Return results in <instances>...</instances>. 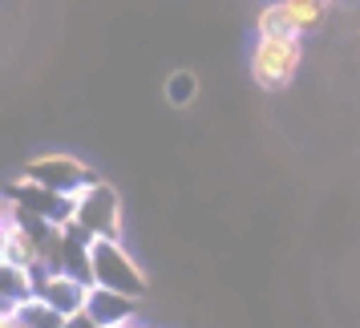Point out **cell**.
<instances>
[{"mask_svg":"<svg viewBox=\"0 0 360 328\" xmlns=\"http://www.w3.org/2000/svg\"><path fill=\"white\" fill-rule=\"evenodd\" d=\"M65 227H73L85 244H94V239H122V227H126V219H122V195L105 179H89L85 187H77L69 195Z\"/></svg>","mask_w":360,"mask_h":328,"instance_id":"1","label":"cell"},{"mask_svg":"<svg viewBox=\"0 0 360 328\" xmlns=\"http://www.w3.org/2000/svg\"><path fill=\"white\" fill-rule=\"evenodd\" d=\"M89 284L122 292V296H130V300H142L150 288L146 272L122 247V239H94L89 244Z\"/></svg>","mask_w":360,"mask_h":328,"instance_id":"2","label":"cell"},{"mask_svg":"<svg viewBox=\"0 0 360 328\" xmlns=\"http://www.w3.org/2000/svg\"><path fill=\"white\" fill-rule=\"evenodd\" d=\"M304 61V41L300 37H255L251 45V77L259 89L279 94L288 89Z\"/></svg>","mask_w":360,"mask_h":328,"instance_id":"3","label":"cell"},{"mask_svg":"<svg viewBox=\"0 0 360 328\" xmlns=\"http://www.w3.org/2000/svg\"><path fill=\"white\" fill-rule=\"evenodd\" d=\"M20 175H25L29 182H37V187H45V191H53V195H73L77 187H85V182L94 179V170H89L85 158H77V154H61V150L29 158Z\"/></svg>","mask_w":360,"mask_h":328,"instance_id":"4","label":"cell"},{"mask_svg":"<svg viewBox=\"0 0 360 328\" xmlns=\"http://www.w3.org/2000/svg\"><path fill=\"white\" fill-rule=\"evenodd\" d=\"M33 296L45 300L57 316H77L85 308V296H89V284L69 272H45V267H33Z\"/></svg>","mask_w":360,"mask_h":328,"instance_id":"5","label":"cell"},{"mask_svg":"<svg viewBox=\"0 0 360 328\" xmlns=\"http://www.w3.org/2000/svg\"><path fill=\"white\" fill-rule=\"evenodd\" d=\"M134 308H138V300L122 292H110V288H98V284H89V296H85V316L94 320L98 328H117V324H130L134 320Z\"/></svg>","mask_w":360,"mask_h":328,"instance_id":"6","label":"cell"},{"mask_svg":"<svg viewBox=\"0 0 360 328\" xmlns=\"http://www.w3.org/2000/svg\"><path fill=\"white\" fill-rule=\"evenodd\" d=\"M255 37H304V33L295 29L288 4L283 0H271V4H263L259 17H255Z\"/></svg>","mask_w":360,"mask_h":328,"instance_id":"7","label":"cell"},{"mask_svg":"<svg viewBox=\"0 0 360 328\" xmlns=\"http://www.w3.org/2000/svg\"><path fill=\"white\" fill-rule=\"evenodd\" d=\"M13 316H17L25 328H61L65 324V316H57V312H53L45 300H37V296L20 300L17 308H13Z\"/></svg>","mask_w":360,"mask_h":328,"instance_id":"8","label":"cell"},{"mask_svg":"<svg viewBox=\"0 0 360 328\" xmlns=\"http://www.w3.org/2000/svg\"><path fill=\"white\" fill-rule=\"evenodd\" d=\"M283 4H288V13H292L300 33L316 29V25L324 20V13H328V0H283Z\"/></svg>","mask_w":360,"mask_h":328,"instance_id":"9","label":"cell"},{"mask_svg":"<svg viewBox=\"0 0 360 328\" xmlns=\"http://www.w3.org/2000/svg\"><path fill=\"white\" fill-rule=\"evenodd\" d=\"M195 94H198V77H195V73L179 69V73H170V77H166V101H170V106H191Z\"/></svg>","mask_w":360,"mask_h":328,"instance_id":"10","label":"cell"},{"mask_svg":"<svg viewBox=\"0 0 360 328\" xmlns=\"http://www.w3.org/2000/svg\"><path fill=\"white\" fill-rule=\"evenodd\" d=\"M61 328H98V324H94L85 312H77V316H65V324H61Z\"/></svg>","mask_w":360,"mask_h":328,"instance_id":"11","label":"cell"},{"mask_svg":"<svg viewBox=\"0 0 360 328\" xmlns=\"http://www.w3.org/2000/svg\"><path fill=\"white\" fill-rule=\"evenodd\" d=\"M0 328H25V324H20L13 312H0Z\"/></svg>","mask_w":360,"mask_h":328,"instance_id":"12","label":"cell"},{"mask_svg":"<svg viewBox=\"0 0 360 328\" xmlns=\"http://www.w3.org/2000/svg\"><path fill=\"white\" fill-rule=\"evenodd\" d=\"M328 4H332V0H328Z\"/></svg>","mask_w":360,"mask_h":328,"instance_id":"13","label":"cell"}]
</instances>
